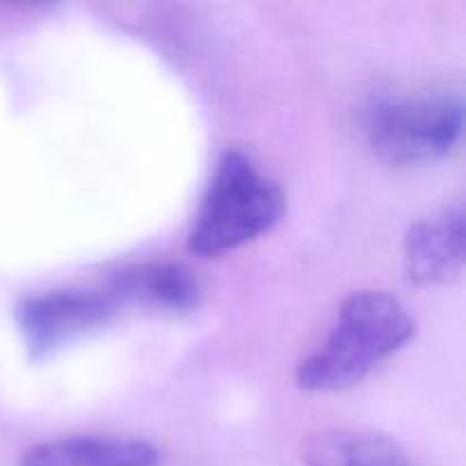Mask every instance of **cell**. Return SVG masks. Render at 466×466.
I'll use <instances>...</instances> for the list:
<instances>
[{
	"mask_svg": "<svg viewBox=\"0 0 466 466\" xmlns=\"http://www.w3.org/2000/svg\"><path fill=\"white\" fill-rule=\"evenodd\" d=\"M414 332L417 321L396 296L380 289L355 291L339 305L326 339L299 364L296 382L312 394L353 390L403 350Z\"/></svg>",
	"mask_w": 466,
	"mask_h": 466,
	"instance_id": "cell-1",
	"label": "cell"
},
{
	"mask_svg": "<svg viewBox=\"0 0 466 466\" xmlns=\"http://www.w3.org/2000/svg\"><path fill=\"white\" fill-rule=\"evenodd\" d=\"M405 273L414 285H449L464 268V208L446 205L410 228Z\"/></svg>",
	"mask_w": 466,
	"mask_h": 466,
	"instance_id": "cell-5",
	"label": "cell"
},
{
	"mask_svg": "<svg viewBox=\"0 0 466 466\" xmlns=\"http://www.w3.org/2000/svg\"><path fill=\"white\" fill-rule=\"evenodd\" d=\"M118 305H137L159 314H185L198 308L200 282L185 264L146 262L114 273L107 282Z\"/></svg>",
	"mask_w": 466,
	"mask_h": 466,
	"instance_id": "cell-6",
	"label": "cell"
},
{
	"mask_svg": "<svg viewBox=\"0 0 466 466\" xmlns=\"http://www.w3.org/2000/svg\"><path fill=\"white\" fill-rule=\"evenodd\" d=\"M285 194L276 180L259 171L241 150H226L214 164L200 198L189 250L218 258L259 239L280 223Z\"/></svg>",
	"mask_w": 466,
	"mask_h": 466,
	"instance_id": "cell-2",
	"label": "cell"
},
{
	"mask_svg": "<svg viewBox=\"0 0 466 466\" xmlns=\"http://www.w3.org/2000/svg\"><path fill=\"white\" fill-rule=\"evenodd\" d=\"M308 466H417L403 446L390 437L358 428H332L312 437L305 451Z\"/></svg>",
	"mask_w": 466,
	"mask_h": 466,
	"instance_id": "cell-8",
	"label": "cell"
},
{
	"mask_svg": "<svg viewBox=\"0 0 466 466\" xmlns=\"http://www.w3.org/2000/svg\"><path fill=\"white\" fill-rule=\"evenodd\" d=\"M464 103L449 89L390 91L369 100L362 130L378 157L400 167L432 164L458 146Z\"/></svg>",
	"mask_w": 466,
	"mask_h": 466,
	"instance_id": "cell-3",
	"label": "cell"
},
{
	"mask_svg": "<svg viewBox=\"0 0 466 466\" xmlns=\"http://www.w3.org/2000/svg\"><path fill=\"white\" fill-rule=\"evenodd\" d=\"M153 441L127 435H68L41 441L23 453L18 466H159Z\"/></svg>",
	"mask_w": 466,
	"mask_h": 466,
	"instance_id": "cell-7",
	"label": "cell"
},
{
	"mask_svg": "<svg viewBox=\"0 0 466 466\" xmlns=\"http://www.w3.org/2000/svg\"><path fill=\"white\" fill-rule=\"evenodd\" d=\"M121 309L107 287H68L25 296L16 323L32 358H46L77 337L107 326Z\"/></svg>",
	"mask_w": 466,
	"mask_h": 466,
	"instance_id": "cell-4",
	"label": "cell"
}]
</instances>
